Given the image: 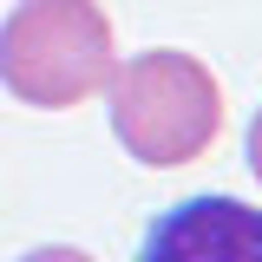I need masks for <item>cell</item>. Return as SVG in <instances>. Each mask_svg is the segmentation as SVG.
Instances as JSON below:
<instances>
[{
	"label": "cell",
	"instance_id": "obj_2",
	"mask_svg": "<svg viewBox=\"0 0 262 262\" xmlns=\"http://www.w3.org/2000/svg\"><path fill=\"white\" fill-rule=\"evenodd\" d=\"M112 20L98 0H20L0 20V85L39 105V112H72L112 79Z\"/></svg>",
	"mask_w": 262,
	"mask_h": 262
},
{
	"label": "cell",
	"instance_id": "obj_3",
	"mask_svg": "<svg viewBox=\"0 0 262 262\" xmlns=\"http://www.w3.org/2000/svg\"><path fill=\"white\" fill-rule=\"evenodd\" d=\"M138 262H262V210L243 196H184L151 223Z\"/></svg>",
	"mask_w": 262,
	"mask_h": 262
},
{
	"label": "cell",
	"instance_id": "obj_4",
	"mask_svg": "<svg viewBox=\"0 0 262 262\" xmlns=\"http://www.w3.org/2000/svg\"><path fill=\"white\" fill-rule=\"evenodd\" d=\"M20 262H92L85 249H72V243H53V249H27Z\"/></svg>",
	"mask_w": 262,
	"mask_h": 262
},
{
	"label": "cell",
	"instance_id": "obj_5",
	"mask_svg": "<svg viewBox=\"0 0 262 262\" xmlns=\"http://www.w3.org/2000/svg\"><path fill=\"white\" fill-rule=\"evenodd\" d=\"M243 151H249V170H256V184H262V112L249 118V138H243Z\"/></svg>",
	"mask_w": 262,
	"mask_h": 262
},
{
	"label": "cell",
	"instance_id": "obj_1",
	"mask_svg": "<svg viewBox=\"0 0 262 262\" xmlns=\"http://www.w3.org/2000/svg\"><path fill=\"white\" fill-rule=\"evenodd\" d=\"M105 105H112L118 144L138 164H151V170L196 164L216 144V131H223V85H216V72L196 53H177V46H151L138 59L112 66Z\"/></svg>",
	"mask_w": 262,
	"mask_h": 262
}]
</instances>
